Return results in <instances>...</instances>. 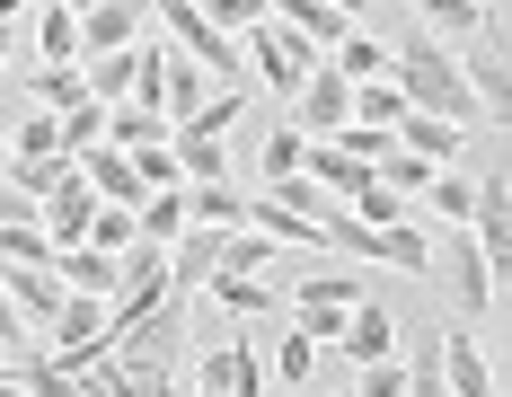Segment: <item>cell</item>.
Listing matches in <instances>:
<instances>
[{
    "label": "cell",
    "mask_w": 512,
    "mask_h": 397,
    "mask_svg": "<svg viewBox=\"0 0 512 397\" xmlns=\"http://www.w3.org/2000/svg\"><path fill=\"white\" fill-rule=\"evenodd\" d=\"M389 80L407 89L415 115H442V124H460V133H468V124H495V115H486V98L460 80V53L433 45V36H407V45H389Z\"/></svg>",
    "instance_id": "cell-1"
},
{
    "label": "cell",
    "mask_w": 512,
    "mask_h": 397,
    "mask_svg": "<svg viewBox=\"0 0 512 397\" xmlns=\"http://www.w3.org/2000/svg\"><path fill=\"white\" fill-rule=\"evenodd\" d=\"M239 53H248V80H265L283 106H292V89L318 71V45H301V36H292V27H274V18H265V27H248V36H239Z\"/></svg>",
    "instance_id": "cell-2"
},
{
    "label": "cell",
    "mask_w": 512,
    "mask_h": 397,
    "mask_svg": "<svg viewBox=\"0 0 512 397\" xmlns=\"http://www.w3.org/2000/svg\"><path fill=\"white\" fill-rule=\"evenodd\" d=\"M433 265H442V283H451V300H460L468 327H477V318H495V300H504V274L486 265V248H477L468 230H451V239L433 248Z\"/></svg>",
    "instance_id": "cell-3"
},
{
    "label": "cell",
    "mask_w": 512,
    "mask_h": 397,
    "mask_svg": "<svg viewBox=\"0 0 512 397\" xmlns=\"http://www.w3.org/2000/svg\"><path fill=\"white\" fill-rule=\"evenodd\" d=\"M345 115H354V80H336V71L318 62L301 89H292V133H301V142H336Z\"/></svg>",
    "instance_id": "cell-4"
},
{
    "label": "cell",
    "mask_w": 512,
    "mask_h": 397,
    "mask_svg": "<svg viewBox=\"0 0 512 397\" xmlns=\"http://www.w3.org/2000/svg\"><path fill=\"white\" fill-rule=\"evenodd\" d=\"M151 36V0H98V9H80V62L89 53H124Z\"/></svg>",
    "instance_id": "cell-5"
},
{
    "label": "cell",
    "mask_w": 512,
    "mask_h": 397,
    "mask_svg": "<svg viewBox=\"0 0 512 397\" xmlns=\"http://www.w3.org/2000/svg\"><path fill=\"white\" fill-rule=\"evenodd\" d=\"M433 371H442L451 397H495V362H486V345H477L468 327H451V336L433 345Z\"/></svg>",
    "instance_id": "cell-6"
},
{
    "label": "cell",
    "mask_w": 512,
    "mask_h": 397,
    "mask_svg": "<svg viewBox=\"0 0 512 397\" xmlns=\"http://www.w3.org/2000/svg\"><path fill=\"white\" fill-rule=\"evenodd\" d=\"M45 274L62 283V292H89V300H115V292H124V274H115V256H98L89 239H71V248H53V256H45Z\"/></svg>",
    "instance_id": "cell-7"
},
{
    "label": "cell",
    "mask_w": 512,
    "mask_h": 397,
    "mask_svg": "<svg viewBox=\"0 0 512 397\" xmlns=\"http://www.w3.org/2000/svg\"><path fill=\"white\" fill-rule=\"evenodd\" d=\"M389 142L407 150V159H424V168H451L468 133H460V124H442V115H415V106H407V115L389 124Z\"/></svg>",
    "instance_id": "cell-8"
},
{
    "label": "cell",
    "mask_w": 512,
    "mask_h": 397,
    "mask_svg": "<svg viewBox=\"0 0 512 397\" xmlns=\"http://www.w3.org/2000/svg\"><path fill=\"white\" fill-rule=\"evenodd\" d=\"M336 345L354 353V362H389V353H398V318H389L380 300H354L345 327H336Z\"/></svg>",
    "instance_id": "cell-9"
},
{
    "label": "cell",
    "mask_w": 512,
    "mask_h": 397,
    "mask_svg": "<svg viewBox=\"0 0 512 397\" xmlns=\"http://www.w3.org/2000/svg\"><path fill=\"white\" fill-rule=\"evenodd\" d=\"M415 18H424V27H433V45H477V36H486V18H495V9H486V0H407Z\"/></svg>",
    "instance_id": "cell-10"
},
{
    "label": "cell",
    "mask_w": 512,
    "mask_h": 397,
    "mask_svg": "<svg viewBox=\"0 0 512 397\" xmlns=\"http://www.w3.org/2000/svg\"><path fill=\"white\" fill-rule=\"evenodd\" d=\"M89 212H98V195H89V186H80V168H71V177L45 195V239H53V248L89 239Z\"/></svg>",
    "instance_id": "cell-11"
},
{
    "label": "cell",
    "mask_w": 512,
    "mask_h": 397,
    "mask_svg": "<svg viewBox=\"0 0 512 397\" xmlns=\"http://www.w3.org/2000/svg\"><path fill=\"white\" fill-rule=\"evenodd\" d=\"M18 98L45 106V115H71V106L89 98V89H80V62H36V71L18 80Z\"/></svg>",
    "instance_id": "cell-12"
},
{
    "label": "cell",
    "mask_w": 512,
    "mask_h": 397,
    "mask_svg": "<svg viewBox=\"0 0 512 397\" xmlns=\"http://www.w3.org/2000/svg\"><path fill=\"white\" fill-rule=\"evenodd\" d=\"M168 142V115H159V106H106V150H124V159H133V150H159Z\"/></svg>",
    "instance_id": "cell-13"
},
{
    "label": "cell",
    "mask_w": 512,
    "mask_h": 397,
    "mask_svg": "<svg viewBox=\"0 0 512 397\" xmlns=\"http://www.w3.org/2000/svg\"><path fill=\"white\" fill-rule=\"evenodd\" d=\"M0 142H9V159H62V124L45 106H27V115H0Z\"/></svg>",
    "instance_id": "cell-14"
},
{
    "label": "cell",
    "mask_w": 512,
    "mask_h": 397,
    "mask_svg": "<svg viewBox=\"0 0 512 397\" xmlns=\"http://www.w3.org/2000/svg\"><path fill=\"white\" fill-rule=\"evenodd\" d=\"M186 221L195 230H248V195L221 177V186H186Z\"/></svg>",
    "instance_id": "cell-15"
},
{
    "label": "cell",
    "mask_w": 512,
    "mask_h": 397,
    "mask_svg": "<svg viewBox=\"0 0 512 397\" xmlns=\"http://www.w3.org/2000/svg\"><path fill=\"white\" fill-rule=\"evenodd\" d=\"M204 292H212L221 318H274V309H283V292H274V283H248V274H212Z\"/></svg>",
    "instance_id": "cell-16"
},
{
    "label": "cell",
    "mask_w": 512,
    "mask_h": 397,
    "mask_svg": "<svg viewBox=\"0 0 512 397\" xmlns=\"http://www.w3.org/2000/svg\"><path fill=\"white\" fill-rule=\"evenodd\" d=\"M195 221H186V186H159V195H142V239L151 248H177Z\"/></svg>",
    "instance_id": "cell-17"
},
{
    "label": "cell",
    "mask_w": 512,
    "mask_h": 397,
    "mask_svg": "<svg viewBox=\"0 0 512 397\" xmlns=\"http://www.w3.org/2000/svg\"><path fill=\"white\" fill-rule=\"evenodd\" d=\"M354 300H371V292H362V274H345V265H336V274L292 283V300H283V309H354Z\"/></svg>",
    "instance_id": "cell-18"
},
{
    "label": "cell",
    "mask_w": 512,
    "mask_h": 397,
    "mask_svg": "<svg viewBox=\"0 0 512 397\" xmlns=\"http://www.w3.org/2000/svg\"><path fill=\"white\" fill-rule=\"evenodd\" d=\"M301 159H309V142L292 133V124H274V133L256 142V186H283V177H301Z\"/></svg>",
    "instance_id": "cell-19"
},
{
    "label": "cell",
    "mask_w": 512,
    "mask_h": 397,
    "mask_svg": "<svg viewBox=\"0 0 512 397\" xmlns=\"http://www.w3.org/2000/svg\"><path fill=\"white\" fill-rule=\"evenodd\" d=\"M36 62H80V18H71L62 0L36 9Z\"/></svg>",
    "instance_id": "cell-20"
},
{
    "label": "cell",
    "mask_w": 512,
    "mask_h": 397,
    "mask_svg": "<svg viewBox=\"0 0 512 397\" xmlns=\"http://www.w3.org/2000/svg\"><path fill=\"white\" fill-rule=\"evenodd\" d=\"M89 248H98V256L142 248V212H124V203H98V212H89Z\"/></svg>",
    "instance_id": "cell-21"
},
{
    "label": "cell",
    "mask_w": 512,
    "mask_h": 397,
    "mask_svg": "<svg viewBox=\"0 0 512 397\" xmlns=\"http://www.w3.org/2000/svg\"><path fill=\"white\" fill-rule=\"evenodd\" d=\"M424 203H433V221H451V230H468V212H477V177H451V168H433V186H424Z\"/></svg>",
    "instance_id": "cell-22"
},
{
    "label": "cell",
    "mask_w": 512,
    "mask_h": 397,
    "mask_svg": "<svg viewBox=\"0 0 512 397\" xmlns=\"http://www.w3.org/2000/svg\"><path fill=\"white\" fill-rule=\"evenodd\" d=\"M398 115H407V89H398V80H362V89H354V115H345V124H380V133H389Z\"/></svg>",
    "instance_id": "cell-23"
},
{
    "label": "cell",
    "mask_w": 512,
    "mask_h": 397,
    "mask_svg": "<svg viewBox=\"0 0 512 397\" xmlns=\"http://www.w3.org/2000/svg\"><path fill=\"white\" fill-rule=\"evenodd\" d=\"M53 124H62V159H80V150L106 142V106H98V98H80L71 115H53Z\"/></svg>",
    "instance_id": "cell-24"
},
{
    "label": "cell",
    "mask_w": 512,
    "mask_h": 397,
    "mask_svg": "<svg viewBox=\"0 0 512 397\" xmlns=\"http://www.w3.org/2000/svg\"><path fill=\"white\" fill-rule=\"evenodd\" d=\"M0 177H9V186H18V195H36V203H45L53 186H62V177H71V159H9V168H0Z\"/></svg>",
    "instance_id": "cell-25"
},
{
    "label": "cell",
    "mask_w": 512,
    "mask_h": 397,
    "mask_svg": "<svg viewBox=\"0 0 512 397\" xmlns=\"http://www.w3.org/2000/svg\"><path fill=\"white\" fill-rule=\"evenodd\" d=\"M195 9H204V18L221 27V36H230V45H239L248 27H265V0H195Z\"/></svg>",
    "instance_id": "cell-26"
},
{
    "label": "cell",
    "mask_w": 512,
    "mask_h": 397,
    "mask_svg": "<svg viewBox=\"0 0 512 397\" xmlns=\"http://www.w3.org/2000/svg\"><path fill=\"white\" fill-rule=\"evenodd\" d=\"M354 397H407V362H398V353H389V362H362Z\"/></svg>",
    "instance_id": "cell-27"
},
{
    "label": "cell",
    "mask_w": 512,
    "mask_h": 397,
    "mask_svg": "<svg viewBox=\"0 0 512 397\" xmlns=\"http://www.w3.org/2000/svg\"><path fill=\"white\" fill-rule=\"evenodd\" d=\"M45 256H53L45 230H0V265H45Z\"/></svg>",
    "instance_id": "cell-28"
},
{
    "label": "cell",
    "mask_w": 512,
    "mask_h": 397,
    "mask_svg": "<svg viewBox=\"0 0 512 397\" xmlns=\"http://www.w3.org/2000/svg\"><path fill=\"white\" fill-rule=\"evenodd\" d=\"M309 362H318V345H309V336H283V353H274V380H283V389H301Z\"/></svg>",
    "instance_id": "cell-29"
},
{
    "label": "cell",
    "mask_w": 512,
    "mask_h": 397,
    "mask_svg": "<svg viewBox=\"0 0 512 397\" xmlns=\"http://www.w3.org/2000/svg\"><path fill=\"white\" fill-rule=\"evenodd\" d=\"M407 397H451V389H442V371H433V353L407 362Z\"/></svg>",
    "instance_id": "cell-30"
},
{
    "label": "cell",
    "mask_w": 512,
    "mask_h": 397,
    "mask_svg": "<svg viewBox=\"0 0 512 397\" xmlns=\"http://www.w3.org/2000/svg\"><path fill=\"white\" fill-rule=\"evenodd\" d=\"M27 9H36V0H0V36H9V27H18Z\"/></svg>",
    "instance_id": "cell-31"
},
{
    "label": "cell",
    "mask_w": 512,
    "mask_h": 397,
    "mask_svg": "<svg viewBox=\"0 0 512 397\" xmlns=\"http://www.w3.org/2000/svg\"><path fill=\"white\" fill-rule=\"evenodd\" d=\"M62 9H71V18H80V9H98V0H62Z\"/></svg>",
    "instance_id": "cell-32"
},
{
    "label": "cell",
    "mask_w": 512,
    "mask_h": 397,
    "mask_svg": "<svg viewBox=\"0 0 512 397\" xmlns=\"http://www.w3.org/2000/svg\"><path fill=\"white\" fill-rule=\"evenodd\" d=\"M0 71H9V36H0Z\"/></svg>",
    "instance_id": "cell-33"
},
{
    "label": "cell",
    "mask_w": 512,
    "mask_h": 397,
    "mask_svg": "<svg viewBox=\"0 0 512 397\" xmlns=\"http://www.w3.org/2000/svg\"><path fill=\"white\" fill-rule=\"evenodd\" d=\"M0 168H9V142H0Z\"/></svg>",
    "instance_id": "cell-34"
}]
</instances>
